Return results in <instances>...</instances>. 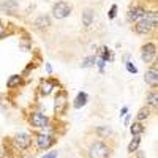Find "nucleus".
<instances>
[{"label": "nucleus", "instance_id": "f257e3e1", "mask_svg": "<svg viewBox=\"0 0 158 158\" xmlns=\"http://www.w3.org/2000/svg\"><path fill=\"white\" fill-rule=\"evenodd\" d=\"M156 27V15L153 13V15H146L144 18H141V21L136 24V32L138 33H149L152 29Z\"/></svg>", "mask_w": 158, "mask_h": 158}, {"label": "nucleus", "instance_id": "f03ea898", "mask_svg": "<svg viewBox=\"0 0 158 158\" xmlns=\"http://www.w3.org/2000/svg\"><path fill=\"white\" fill-rule=\"evenodd\" d=\"M109 155H111V150L104 142L97 141L89 147V156L90 158H109Z\"/></svg>", "mask_w": 158, "mask_h": 158}, {"label": "nucleus", "instance_id": "7ed1b4c3", "mask_svg": "<svg viewBox=\"0 0 158 158\" xmlns=\"http://www.w3.org/2000/svg\"><path fill=\"white\" fill-rule=\"evenodd\" d=\"M70 13H71V6H70L67 2H59V3L54 5V8H52V15H54L57 19L67 18Z\"/></svg>", "mask_w": 158, "mask_h": 158}, {"label": "nucleus", "instance_id": "20e7f679", "mask_svg": "<svg viewBox=\"0 0 158 158\" xmlns=\"http://www.w3.org/2000/svg\"><path fill=\"white\" fill-rule=\"evenodd\" d=\"M13 142H15V146L18 147V149H27L30 144H32V139H30V136L27 135V133H18L16 136H15V139H13Z\"/></svg>", "mask_w": 158, "mask_h": 158}, {"label": "nucleus", "instance_id": "39448f33", "mask_svg": "<svg viewBox=\"0 0 158 158\" xmlns=\"http://www.w3.org/2000/svg\"><path fill=\"white\" fill-rule=\"evenodd\" d=\"M155 54H156V49H155V44L153 43H149L142 48V60L146 63H150L153 59H155Z\"/></svg>", "mask_w": 158, "mask_h": 158}, {"label": "nucleus", "instance_id": "423d86ee", "mask_svg": "<svg viewBox=\"0 0 158 158\" xmlns=\"http://www.w3.org/2000/svg\"><path fill=\"white\" fill-rule=\"evenodd\" d=\"M48 117L46 115H43L41 112H35V114H32V117H30V123L33 125V127H46L48 125Z\"/></svg>", "mask_w": 158, "mask_h": 158}, {"label": "nucleus", "instance_id": "0eeeda50", "mask_svg": "<svg viewBox=\"0 0 158 158\" xmlns=\"http://www.w3.org/2000/svg\"><path fill=\"white\" fill-rule=\"evenodd\" d=\"M52 138L51 136H48V135H38L36 136V146L40 147V149H48V147H51L52 146Z\"/></svg>", "mask_w": 158, "mask_h": 158}, {"label": "nucleus", "instance_id": "6e6552de", "mask_svg": "<svg viewBox=\"0 0 158 158\" xmlns=\"http://www.w3.org/2000/svg\"><path fill=\"white\" fill-rule=\"evenodd\" d=\"M146 16V10L141 8V6H136V8H131L130 13H128V19L130 21H136V19H141Z\"/></svg>", "mask_w": 158, "mask_h": 158}, {"label": "nucleus", "instance_id": "1a4fd4ad", "mask_svg": "<svg viewBox=\"0 0 158 158\" xmlns=\"http://www.w3.org/2000/svg\"><path fill=\"white\" fill-rule=\"evenodd\" d=\"M144 77H146V82H147L149 85H153V87H155V85L158 84V74H156V70H155V68H153V70H149Z\"/></svg>", "mask_w": 158, "mask_h": 158}, {"label": "nucleus", "instance_id": "9d476101", "mask_svg": "<svg viewBox=\"0 0 158 158\" xmlns=\"http://www.w3.org/2000/svg\"><path fill=\"white\" fill-rule=\"evenodd\" d=\"M35 25H36V29H40V30H44V29H48L49 25H51V21H49V18L48 16H40L36 21H35Z\"/></svg>", "mask_w": 158, "mask_h": 158}, {"label": "nucleus", "instance_id": "9b49d317", "mask_svg": "<svg viewBox=\"0 0 158 158\" xmlns=\"http://www.w3.org/2000/svg\"><path fill=\"white\" fill-rule=\"evenodd\" d=\"M85 101H87V94H85V92H79L76 100H74V106L76 108H82L85 104Z\"/></svg>", "mask_w": 158, "mask_h": 158}, {"label": "nucleus", "instance_id": "f8f14e48", "mask_svg": "<svg viewBox=\"0 0 158 158\" xmlns=\"http://www.w3.org/2000/svg\"><path fill=\"white\" fill-rule=\"evenodd\" d=\"M65 103H67V95H65V94L57 95V98H56V112H59L65 106Z\"/></svg>", "mask_w": 158, "mask_h": 158}, {"label": "nucleus", "instance_id": "ddd939ff", "mask_svg": "<svg viewBox=\"0 0 158 158\" xmlns=\"http://www.w3.org/2000/svg\"><path fill=\"white\" fill-rule=\"evenodd\" d=\"M52 87H54V84H52L51 81H43L41 82V87H40V90H41L43 95H49L52 92Z\"/></svg>", "mask_w": 158, "mask_h": 158}, {"label": "nucleus", "instance_id": "4468645a", "mask_svg": "<svg viewBox=\"0 0 158 158\" xmlns=\"http://www.w3.org/2000/svg\"><path fill=\"white\" fill-rule=\"evenodd\" d=\"M21 82H22V77L18 76V74H15V76H11V77L8 79L6 85H8V87H16V85H19Z\"/></svg>", "mask_w": 158, "mask_h": 158}, {"label": "nucleus", "instance_id": "2eb2a0df", "mask_svg": "<svg viewBox=\"0 0 158 158\" xmlns=\"http://www.w3.org/2000/svg\"><path fill=\"white\" fill-rule=\"evenodd\" d=\"M139 142H141V138H139V135H136V136L133 138V141L130 142V146H128V152H135V150L139 147Z\"/></svg>", "mask_w": 158, "mask_h": 158}, {"label": "nucleus", "instance_id": "dca6fc26", "mask_svg": "<svg viewBox=\"0 0 158 158\" xmlns=\"http://www.w3.org/2000/svg\"><path fill=\"white\" fill-rule=\"evenodd\" d=\"M92 19H94V13H92V10H85L84 15H82V22H84L85 25H90Z\"/></svg>", "mask_w": 158, "mask_h": 158}, {"label": "nucleus", "instance_id": "f3484780", "mask_svg": "<svg viewBox=\"0 0 158 158\" xmlns=\"http://www.w3.org/2000/svg\"><path fill=\"white\" fill-rule=\"evenodd\" d=\"M158 94H156V90H153V92H150V94L147 95V101L152 104L153 108H156V104H158Z\"/></svg>", "mask_w": 158, "mask_h": 158}, {"label": "nucleus", "instance_id": "a211bd4d", "mask_svg": "<svg viewBox=\"0 0 158 158\" xmlns=\"http://www.w3.org/2000/svg\"><path fill=\"white\" fill-rule=\"evenodd\" d=\"M149 115H150V109L149 108H142L138 112V120H146V118H149Z\"/></svg>", "mask_w": 158, "mask_h": 158}, {"label": "nucleus", "instance_id": "6ab92c4d", "mask_svg": "<svg viewBox=\"0 0 158 158\" xmlns=\"http://www.w3.org/2000/svg\"><path fill=\"white\" fill-rule=\"evenodd\" d=\"M131 133H133V136L141 135V133H142V127H141V123H133V125H131Z\"/></svg>", "mask_w": 158, "mask_h": 158}, {"label": "nucleus", "instance_id": "aec40b11", "mask_svg": "<svg viewBox=\"0 0 158 158\" xmlns=\"http://www.w3.org/2000/svg\"><path fill=\"white\" fill-rule=\"evenodd\" d=\"M94 62H95V57H87L82 62V65H84V67H90V65H94Z\"/></svg>", "mask_w": 158, "mask_h": 158}, {"label": "nucleus", "instance_id": "412c9836", "mask_svg": "<svg viewBox=\"0 0 158 158\" xmlns=\"http://www.w3.org/2000/svg\"><path fill=\"white\" fill-rule=\"evenodd\" d=\"M98 133L106 136V135H111V130H109V128H98Z\"/></svg>", "mask_w": 158, "mask_h": 158}, {"label": "nucleus", "instance_id": "4be33fe9", "mask_svg": "<svg viewBox=\"0 0 158 158\" xmlns=\"http://www.w3.org/2000/svg\"><path fill=\"white\" fill-rule=\"evenodd\" d=\"M127 70H128L130 73H136V71H138V70L135 68V65H133V63H130V62L127 63Z\"/></svg>", "mask_w": 158, "mask_h": 158}, {"label": "nucleus", "instance_id": "5701e85b", "mask_svg": "<svg viewBox=\"0 0 158 158\" xmlns=\"http://www.w3.org/2000/svg\"><path fill=\"white\" fill-rule=\"evenodd\" d=\"M115 13H117V6L114 5V6L109 10V18H111V19H114V18H115Z\"/></svg>", "mask_w": 158, "mask_h": 158}, {"label": "nucleus", "instance_id": "b1692460", "mask_svg": "<svg viewBox=\"0 0 158 158\" xmlns=\"http://www.w3.org/2000/svg\"><path fill=\"white\" fill-rule=\"evenodd\" d=\"M43 158H57V153H56V152H51V153H48V155L43 156Z\"/></svg>", "mask_w": 158, "mask_h": 158}, {"label": "nucleus", "instance_id": "393cba45", "mask_svg": "<svg viewBox=\"0 0 158 158\" xmlns=\"http://www.w3.org/2000/svg\"><path fill=\"white\" fill-rule=\"evenodd\" d=\"M0 36H3V25L0 24Z\"/></svg>", "mask_w": 158, "mask_h": 158}]
</instances>
